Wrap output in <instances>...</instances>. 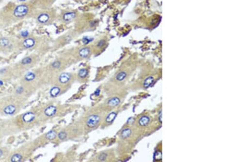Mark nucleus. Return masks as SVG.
Returning a JSON list of instances; mask_svg holds the SVG:
<instances>
[{
    "instance_id": "1a4fd4ad",
    "label": "nucleus",
    "mask_w": 246,
    "mask_h": 162,
    "mask_svg": "<svg viewBox=\"0 0 246 162\" xmlns=\"http://www.w3.org/2000/svg\"><path fill=\"white\" fill-rule=\"evenodd\" d=\"M71 76L68 73H63L59 76V81L61 84H66L69 81Z\"/></svg>"
},
{
    "instance_id": "bb28decb",
    "label": "nucleus",
    "mask_w": 246,
    "mask_h": 162,
    "mask_svg": "<svg viewBox=\"0 0 246 162\" xmlns=\"http://www.w3.org/2000/svg\"><path fill=\"white\" fill-rule=\"evenodd\" d=\"M52 66L53 68H55V69H58L61 66V62L60 61H55L52 64Z\"/></svg>"
},
{
    "instance_id": "a211bd4d",
    "label": "nucleus",
    "mask_w": 246,
    "mask_h": 162,
    "mask_svg": "<svg viewBox=\"0 0 246 162\" xmlns=\"http://www.w3.org/2000/svg\"><path fill=\"white\" fill-rule=\"evenodd\" d=\"M36 78L35 74L33 73H32V72H29V73H27L26 75L25 76V80L27 81H32L34 80Z\"/></svg>"
},
{
    "instance_id": "5701e85b",
    "label": "nucleus",
    "mask_w": 246,
    "mask_h": 162,
    "mask_svg": "<svg viewBox=\"0 0 246 162\" xmlns=\"http://www.w3.org/2000/svg\"><path fill=\"white\" fill-rule=\"evenodd\" d=\"M32 62V59L30 57H25L24 59H23L21 63L23 65H28V64L31 63Z\"/></svg>"
},
{
    "instance_id": "dca6fc26",
    "label": "nucleus",
    "mask_w": 246,
    "mask_h": 162,
    "mask_svg": "<svg viewBox=\"0 0 246 162\" xmlns=\"http://www.w3.org/2000/svg\"><path fill=\"white\" fill-rule=\"evenodd\" d=\"M56 132L54 131H51L49 132L48 133H47L46 135V138L47 139L52 140H54V139L56 138Z\"/></svg>"
},
{
    "instance_id": "7ed1b4c3",
    "label": "nucleus",
    "mask_w": 246,
    "mask_h": 162,
    "mask_svg": "<svg viewBox=\"0 0 246 162\" xmlns=\"http://www.w3.org/2000/svg\"><path fill=\"white\" fill-rule=\"evenodd\" d=\"M50 19V16L48 13H43L40 14L37 17V20L40 24H45L48 22Z\"/></svg>"
},
{
    "instance_id": "72a5a7b5",
    "label": "nucleus",
    "mask_w": 246,
    "mask_h": 162,
    "mask_svg": "<svg viewBox=\"0 0 246 162\" xmlns=\"http://www.w3.org/2000/svg\"><path fill=\"white\" fill-rule=\"evenodd\" d=\"M2 155H3V151L0 149V157H1Z\"/></svg>"
},
{
    "instance_id": "f704fd0d",
    "label": "nucleus",
    "mask_w": 246,
    "mask_h": 162,
    "mask_svg": "<svg viewBox=\"0 0 246 162\" xmlns=\"http://www.w3.org/2000/svg\"><path fill=\"white\" fill-rule=\"evenodd\" d=\"M3 85V82L2 81H0V85Z\"/></svg>"
},
{
    "instance_id": "2eb2a0df",
    "label": "nucleus",
    "mask_w": 246,
    "mask_h": 162,
    "mask_svg": "<svg viewBox=\"0 0 246 162\" xmlns=\"http://www.w3.org/2000/svg\"><path fill=\"white\" fill-rule=\"evenodd\" d=\"M116 116H117L116 113L114 112H111V114H109L108 115V116L106 118V122L108 123H112L113 121H114V120H115Z\"/></svg>"
},
{
    "instance_id": "f257e3e1",
    "label": "nucleus",
    "mask_w": 246,
    "mask_h": 162,
    "mask_svg": "<svg viewBox=\"0 0 246 162\" xmlns=\"http://www.w3.org/2000/svg\"><path fill=\"white\" fill-rule=\"evenodd\" d=\"M29 10V8L28 6L25 5V4H22V5H20L16 6L15 8L13 11V15L16 18H24L28 13Z\"/></svg>"
},
{
    "instance_id": "a878e982",
    "label": "nucleus",
    "mask_w": 246,
    "mask_h": 162,
    "mask_svg": "<svg viewBox=\"0 0 246 162\" xmlns=\"http://www.w3.org/2000/svg\"><path fill=\"white\" fill-rule=\"evenodd\" d=\"M93 40V39L89 37H85L83 39V43L84 45H87L89 44L90 42Z\"/></svg>"
},
{
    "instance_id": "0eeeda50",
    "label": "nucleus",
    "mask_w": 246,
    "mask_h": 162,
    "mask_svg": "<svg viewBox=\"0 0 246 162\" xmlns=\"http://www.w3.org/2000/svg\"><path fill=\"white\" fill-rule=\"evenodd\" d=\"M90 52L91 51L90 49V48L85 47L79 50V56L81 57H82V58H87V57H88L89 56V55L90 54Z\"/></svg>"
},
{
    "instance_id": "473e14b6",
    "label": "nucleus",
    "mask_w": 246,
    "mask_h": 162,
    "mask_svg": "<svg viewBox=\"0 0 246 162\" xmlns=\"http://www.w3.org/2000/svg\"><path fill=\"white\" fill-rule=\"evenodd\" d=\"M159 120H160V122L162 123V112L161 111H160V116H159Z\"/></svg>"
},
{
    "instance_id": "6e6552de",
    "label": "nucleus",
    "mask_w": 246,
    "mask_h": 162,
    "mask_svg": "<svg viewBox=\"0 0 246 162\" xmlns=\"http://www.w3.org/2000/svg\"><path fill=\"white\" fill-rule=\"evenodd\" d=\"M76 14L74 12H67L63 15V20L65 21H71L76 18Z\"/></svg>"
},
{
    "instance_id": "c85d7f7f",
    "label": "nucleus",
    "mask_w": 246,
    "mask_h": 162,
    "mask_svg": "<svg viewBox=\"0 0 246 162\" xmlns=\"http://www.w3.org/2000/svg\"><path fill=\"white\" fill-rule=\"evenodd\" d=\"M105 43H106L105 40H100V41L98 42V43H97V46L99 48H101V47H102V46L104 45Z\"/></svg>"
},
{
    "instance_id": "cd10ccee",
    "label": "nucleus",
    "mask_w": 246,
    "mask_h": 162,
    "mask_svg": "<svg viewBox=\"0 0 246 162\" xmlns=\"http://www.w3.org/2000/svg\"><path fill=\"white\" fill-rule=\"evenodd\" d=\"M98 158H99L100 161H105L107 158V154L106 153H102L101 155H100Z\"/></svg>"
},
{
    "instance_id": "20e7f679",
    "label": "nucleus",
    "mask_w": 246,
    "mask_h": 162,
    "mask_svg": "<svg viewBox=\"0 0 246 162\" xmlns=\"http://www.w3.org/2000/svg\"><path fill=\"white\" fill-rule=\"evenodd\" d=\"M35 118V115L33 112H27L23 116V120L26 123H30L32 122Z\"/></svg>"
},
{
    "instance_id": "9d476101",
    "label": "nucleus",
    "mask_w": 246,
    "mask_h": 162,
    "mask_svg": "<svg viewBox=\"0 0 246 162\" xmlns=\"http://www.w3.org/2000/svg\"><path fill=\"white\" fill-rule=\"evenodd\" d=\"M16 106L13 105H10L4 109V112H5V114L7 115H12L14 113L16 112Z\"/></svg>"
},
{
    "instance_id": "6ab92c4d",
    "label": "nucleus",
    "mask_w": 246,
    "mask_h": 162,
    "mask_svg": "<svg viewBox=\"0 0 246 162\" xmlns=\"http://www.w3.org/2000/svg\"><path fill=\"white\" fill-rule=\"evenodd\" d=\"M126 76H127V73L125 72H121L117 75L116 79L118 81H121L125 79Z\"/></svg>"
},
{
    "instance_id": "f3484780",
    "label": "nucleus",
    "mask_w": 246,
    "mask_h": 162,
    "mask_svg": "<svg viewBox=\"0 0 246 162\" xmlns=\"http://www.w3.org/2000/svg\"><path fill=\"white\" fill-rule=\"evenodd\" d=\"M131 134V130L129 128H126L121 132V136L122 138L126 139L129 137Z\"/></svg>"
},
{
    "instance_id": "39448f33",
    "label": "nucleus",
    "mask_w": 246,
    "mask_h": 162,
    "mask_svg": "<svg viewBox=\"0 0 246 162\" xmlns=\"http://www.w3.org/2000/svg\"><path fill=\"white\" fill-rule=\"evenodd\" d=\"M56 108L53 105H50L44 110V114L47 116L50 117L54 115L56 112Z\"/></svg>"
},
{
    "instance_id": "393cba45",
    "label": "nucleus",
    "mask_w": 246,
    "mask_h": 162,
    "mask_svg": "<svg viewBox=\"0 0 246 162\" xmlns=\"http://www.w3.org/2000/svg\"><path fill=\"white\" fill-rule=\"evenodd\" d=\"M58 137L60 140H65L67 137V133L65 132H61L58 134Z\"/></svg>"
},
{
    "instance_id": "412c9836",
    "label": "nucleus",
    "mask_w": 246,
    "mask_h": 162,
    "mask_svg": "<svg viewBox=\"0 0 246 162\" xmlns=\"http://www.w3.org/2000/svg\"><path fill=\"white\" fill-rule=\"evenodd\" d=\"M87 71L86 69H80L78 72V75L81 78H84L87 75Z\"/></svg>"
},
{
    "instance_id": "aec40b11",
    "label": "nucleus",
    "mask_w": 246,
    "mask_h": 162,
    "mask_svg": "<svg viewBox=\"0 0 246 162\" xmlns=\"http://www.w3.org/2000/svg\"><path fill=\"white\" fill-rule=\"evenodd\" d=\"M9 44V40L6 38H2L0 39V45L2 47H6Z\"/></svg>"
},
{
    "instance_id": "9b49d317",
    "label": "nucleus",
    "mask_w": 246,
    "mask_h": 162,
    "mask_svg": "<svg viewBox=\"0 0 246 162\" xmlns=\"http://www.w3.org/2000/svg\"><path fill=\"white\" fill-rule=\"evenodd\" d=\"M120 102V101L119 98L113 97L109 100L108 102V105L112 106V107H115V106H117L119 105Z\"/></svg>"
},
{
    "instance_id": "ddd939ff",
    "label": "nucleus",
    "mask_w": 246,
    "mask_h": 162,
    "mask_svg": "<svg viewBox=\"0 0 246 162\" xmlns=\"http://www.w3.org/2000/svg\"><path fill=\"white\" fill-rule=\"evenodd\" d=\"M60 92V88L58 87H54L50 89V96L53 97H55L57 96H58Z\"/></svg>"
},
{
    "instance_id": "b1692460",
    "label": "nucleus",
    "mask_w": 246,
    "mask_h": 162,
    "mask_svg": "<svg viewBox=\"0 0 246 162\" xmlns=\"http://www.w3.org/2000/svg\"><path fill=\"white\" fill-rule=\"evenodd\" d=\"M162 159V153L160 151H157L154 154L155 161H160Z\"/></svg>"
},
{
    "instance_id": "423d86ee",
    "label": "nucleus",
    "mask_w": 246,
    "mask_h": 162,
    "mask_svg": "<svg viewBox=\"0 0 246 162\" xmlns=\"http://www.w3.org/2000/svg\"><path fill=\"white\" fill-rule=\"evenodd\" d=\"M23 44L25 48H31L35 45V40L33 38H27L24 40Z\"/></svg>"
},
{
    "instance_id": "c756f323",
    "label": "nucleus",
    "mask_w": 246,
    "mask_h": 162,
    "mask_svg": "<svg viewBox=\"0 0 246 162\" xmlns=\"http://www.w3.org/2000/svg\"><path fill=\"white\" fill-rule=\"evenodd\" d=\"M23 91H24V89L23 88V87H18V88L16 89V93L20 94V93H21L23 92Z\"/></svg>"
},
{
    "instance_id": "4be33fe9",
    "label": "nucleus",
    "mask_w": 246,
    "mask_h": 162,
    "mask_svg": "<svg viewBox=\"0 0 246 162\" xmlns=\"http://www.w3.org/2000/svg\"><path fill=\"white\" fill-rule=\"evenodd\" d=\"M22 159V156L19 154H15L11 158V161L13 162H20Z\"/></svg>"
},
{
    "instance_id": "7c9ffc66",
    "label": "nucleus",
    "mask_w": 246,
    "mask_h": 162,
    "mask_svg": "<svg viewBox=\"0 0 246 162\" xmlns=\"http://www.w3.org/2000/svg\"><path fill=\"white\" fill-rule=\"evenodd\" d=\"M100 89H97L95 92V95L96 96H99V95H100Z\"/></svg>"
},
{
    "instance_id": "4468645a",
    "label": "nucleus",
    "mask_w": 246,
    "mask_h": 162,
    "mask_svg": "<svg viewBox=\"0 0 246 162\" xmlns=\"http://www.w3.org/2000/svg\"><path fill=\"white\" fill-rule=\"evenodd\" d=\"M154 82V78L153 76H149L146 79L144 80V84H143V86L145 88H148V87H150Z\"/></svg>"
},
{
    "instance_id": "f8f14e48",
    "label": "nucleus",
    "mask_w": 246,
    "mask_h": 162,
    "mask_svg": "<svg viewBox=\"0 0 246 162\" xmlns=\"http://www.w3.org/2000/svg\"><path fill=\"white\" fill-rule=\"evenodd\" d=\"M149 121H150V118L149 117L147 116H143L141 118L140 120H139V124L141 126H145L148 124Z\"/></svg>"
},
{
    "instance_id": "f03ea898",
    "label": "nucleus",
    "mask_w": 246,
    "mask_h": 162,
    "mask_svg": "<svg viewBox=\"0 0 246 162\" xmlns=\"http://www.w3.org/2000/svg\"><path fill=\"white\" fill-rule=\"evenodd\" d=\"M100 117L97 115H93L89 117L87 121V126L89 128H94L99 124Z\"/></svg>"
},
{
    "instance_id": "2f4dec72",
    "label": "nucleus",
    "mask_w": 246,
    "mask_h": 162,
    "mask_svg": "<svg viewBox=\"0 0 246 162\" xmlns=\"http://www.w3.org/2000/svg\"><path fill=\"white\" fill-rule=\"evenodd\" d=\"M28 35V32L27 31H24L22 32V36L24 37H26V36Z\"/></svg>"
}]
</instances>
